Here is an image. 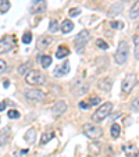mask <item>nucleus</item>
<instances>
[{"mask_svg": "<svg viewBox=\"0 0 139 157\" xmlns=\"http://www.w3.org/2000/svg\"><path fill=\"white\" fill-rule=\"evenodd\" d=\"M15 46V39L11 35H6L0 40V53H7Z\"/></svg>", "mask_w": 139, "mask_h": 157, "instance_id": "6", "label": "nucleus"}, {"mask_svg": "<svg viewBox=\"0 0 139 157\" xmlns=\"http://www.w3.org/2000/svg\"><path fill=\"white\" fill-rule=\"evenodd\" d=\"M110 27L114 28V29H122V28H124V22H120V21H111V22H110Z\"/></svg>", "mask_w": 139, "mask_h": 157, "instance_id": "27", "label": "nucleus"}, {"mask_svg": "<svg viewBox=\"0 0 139 157\" xmlns=\"http://www.w3.org/2000/svg\"><path fill=\"white\" fill-rule=\"evenodd\" d=\"M96 46H98L99 49H103V50H106V49L109 48V44H107L103 39H98V40H96Z\"/></svg>", "mask_w": 139, "mask_h": 157, "instance_id": "30", "label": "nucleus"}, {"mask_svg": "<svg viewBox=\"0 0 139 157\" xmlns=\"http://www.w3.org/2000/svg\"><path fill=\"white\" fill-rule=\"evenodd\" d=\"M35 138H36V131L33 129V128H31V129L27 131V133H25L24 139L27 140L28 143H33V142H35Z\"/></svg>", "mask_w": 139, "mask_h": 157, "instance_id": "16", "label": "nucleus"}, {"mask_svg": "<svg viewBox=\"0 0 139 157\" xmlns=\"http://www.w3.org/2000/svg\"><path fill=\"white\" fill-rule=\"evenodd\" d=\"M9 133H10V128L6 127L0 131V146H4L6 142L9 140Z\"/></svg>", "mask_w": 139, "mask_h": 157, "instance_id": "14", "label": "nucleus"}, {"mask_svg": "<svg viewBox=\"0 0 139 157\" xmlns=\"http://www.w3.org/2000/svg\"><path fill=\"white\" fill-rule=\"evenodd\" d=\"M7 116H9V118H11V120H17V118H20V113H18L17 110H9V113H7Z\"/></svg>", "mask_w": 139, "mask_h": 157, "instance_id": "28", "label": "nucleus"}, {"mask_svg": "<svg viewBox=\"0 0 139 157\" xmlns=\"http://www.w3.org/2000/svg\"><path fill=\"white\" fill-rule=\"evenodd\" d=\"M68 54H70V49H68L67 46L61 44V46L57 48V50H56V57L57 59H64V57H67Z\"/></svg>", "mask_w": 139, "mask_h": 157, "instance_id": "13", "label": "nucleus"}, {"mask_svg": "<svg viewBox=\"0 0 139 157\" xmlns=\"http://www.w3.org/2000/svg\"><path fill=\"white\" fill-rule=\"evenodd\" d=\"M3 85H4V88H7V86L10 85V83H9V81H4V83H3Z\"/></svg>", "mask_w": 139, "mask_h": 157, "instance_id": "39", "label": "nucleus"}, {"mask_svg": "<svg viewBox=\"0 0 139 157\" xmlns=\"http://www.w3.org/2000/svg\"><path fill=\"white\" fill-rule=\"evenodd\" d=\"M128 54H129V48H128L127 42H120L117 52H115V63L117 64H125L128 60Z\"/></svg>", "mask_w": 139, "mask_h": 157, "instance_id": "2", "label": "nucleus"}, {"mask_svg": "<svg viewBox=\"0 0 139 157\" xmlns=\"http://www.w3.org/2000/svg\"><path fill=\"white\" fill-rule=\"evenodd\" d=\"M6 68H7L6 61H3V60H0V72H3Z\"/></svg>", "mask_w": 139, "mask_h": 157, "instance_id": "35", "label": "nucleus"}, {"mask_svg": "<svg viewBox=\"0 0 139 157\" xmlns=\"http://www.w3.org/2000/svg\"><path fill=\"white\" fill-rule=\"evenodd\" d=\"M131 107H132L135 111H139V96L132 101V103H131Z\"/></svg>", "mask_w": 139, "mask_h": 157, "instance_id": "33", "label": "nucleus"}, {"mask_svg": "<svg viewBox=\"0 0 139 157\" xmlns=\"http://www.w3.org/2000/svg\"><path fill=\"white\" fill-rule=\"evenodd\" d=\"M136 85V77L135 74H128L127 77L124 78L122 81V85H121V90L124 93H129L131 90L133 89V86Z\"/></svg>", "mask_w": 139, "mask_h": 157, "instance_id": "7", "label": "nucleus"}, {"mask_svg": "<svg viewBox=\"0 0 139 157\" xmlns=\"http://www.w3.org/2000/svg\"><path fill=\"white\" fill-rule=\"evenodd\" d=\"M54 138V133L53 132H49V133H44V135H42V139H41V145H46V143L49 142L50 139H53Z\"/></svg>", "mask_w": 139, "mask_h": 157, "instance_id": "22", "label": "nucleus"}, {"mask_svg": "<svg viewBox=\"0 0 139 157\" xmlns=\"http://www.w3.org/2000/svg\"><path fill=\"white\" fill-rule=\"evenodd\" d=\"M6 157H9V156H6Z\"/></svg>", "mask_w": 139, "mask_h": 157, "instance_id": "42", "label": "nucleus"}, {"mask_svg": "<svg viewBox=\"0 0 139 157\" xmlns=\"http://www.w3.org/2000/svg\"><path fill=\"white\" fill-rule=\"evenodd\" d=\"M72 29H74V22H72V21H70V20H64V21H63V24H61L63 33L71 32Z\"/></svg>", "mask_w": 139, "mask_h": 157, "instance_id": "15", "label": "nucleus"}, {"mask_svg": "<svg viewBox=\"0 0 139 157\" xmlns=\"http://www.w3.org/2000/svg\"><path fill=\"white\" fill-rule=\"evenodd\" d=\"M89 89V85L88 83H82V85L78 88V90H75V93H78V95H83V93H86V90Z\"/></svg>", "mask_w": 139, "mask_h": 157, "instance_id": "29", "label": "nucleus"}, {"mask_svg": "<svg viewBox=\"0 0 139 157\" xmlns=\"http://www.w3.org/2000/svg\"><path fill=\"white\" fill-rule=\"evenodd\" d=\"M25 98L29 101H43L46 99V95L39 89H29L25 92Z\"/></svg>", "mask_w": 139, "mask_h": 157, "instance_id": "8", "label": "nucleus"}, {"mask_svg": "<svg viewBox=\"0 0 139 157\" xmlns=\"http://www.w3.org/2000/svg\"><path fill=\"white\" fill-rule=\"evenodd\" d=\"M79 13H81L79 9H71L70 11H68V15H70V17H77Z\"/></svg>", "mask_w": 139, "mask_h": 157, "instance_id": "34", "label": "nucleus"}, {"mask_svg": "<svg viewBox=\"0 0 139 157\" xmlns=\"http://www.w3.org/2000/svg\"><path fill=\"white\" fill-rule=\"evenodd\" d=\"M65 111H67V103H65L64 100L56 101V104L52 107V113H53L54 116H61Z\"/></svg>", "mask_w": 139, "mask_h": 157, "instance_id": "9", "label": "nucleus"}, {"mask_svg": "<svg viewBox=\"0 0 139 157\" xmlns=\"http://www.w3.org/2000/svg\"><path fill=\"white\" fill-rule=\"evenodd\" d=\"M88 157H92V156H88Z\"/></svg>", "mask_w": 139, "mask_h": 157, "instance_id": "41", "label": "nucleus"}, {"mask_svg": "<svg viewBox=\"0 0 139 157\" xmlns=\"http://www.w3.org/2000/svg\"><path fill=\"white\" fill-rule=\"evenodd\" d=\"M6 109V101H0V111H3Z\"/></svg>", "mask_w": 139, "mask_h": 157, "instance_id": "38", "label": "nucleus"}, {"mask_svg": "<svg viewBox=\"0 0 139 157\" xmlns=\"http://www.w3.org/2000/svg\"><path fill=\"white\" fill-rule=\"evenodd\" d=\"M98 146H99L98 143H93V145H92V150L95 151V153H99V151H100V149H99Z\"/></svg>", "mask_w": 139, "mask_h": 157, "instance_id": "37", "label": "nucleus"}, {"mask_svg": "<svg viewBox=\"0 0 139 157\" xmlns=\"http://www.w3.org/2000/svg\"><path fill=\"white\" fill-rule=\"evenodd\" d=\"M88 40H89V33L88 31H81L79 35L75 38V49H77V52H83V49H85V46L88 44Z\"/></svg>", "mask_w": 139, "mask_h": 157, "instance_id": "5", "label": "nucleus"}, {"mask_svg": "<svg viewBox=\"0 0 139 157\" xmlns=\"http://www.w3.org/2000/svg\"><path fill=\"white\" fill-rule=\"evenodd\" d=\"M99 88H102L103 90L109 92V89L111 88V81H110L109 78H104V79H102L100 82H99Z\"/></svg>", "mask_w": 139, "mask_h": 157, "instance_id": "18", "label": "nucleus"}, {"mask_svg": "<svg viewBox=\"0 0 139 157\" xmlns=\"http://www.w3.org/2000/svg\"><path fill=\"white\" fill-rule=\"evenodd\" d=\"M10 9L9 0H0V13H7Z\"/></svg>", "mask_w": 139, "mask_h": 157, "instance_id": "23", "label": "nucleus"}, {"mask_svg": "<svg viewBox=\"0 0 139 157\" xmlns=\"http://www.w3.org/2000/svg\"><path fill=\"white\" fill-rule=\"evenodd\" d=\"M133 43H135V59L139 60V35L133 38Z\"/></svg>", "mask_w": 139, "mask_h": 157, "instance_id": "26", "label": "nucleus"}, {"mask_svg": "<svg viewBox=\"0 0 139 157\" xmlns=\"http://www.w3.org/2000/svg\"><path fill=\"white\" fill-rule=\"evenodd\" d=\"M138 31H139V25H138Z\"/></svg>", "mask_w": 139, "mask_h": 157, "instance_id": "40", "label": "nucleus"}, {"mask_svg": "<svg viewBox=\"0 0 139 157\" xmlns=\"http://www.w3.org/2000/svg\"><path fill=\"white\" fill-rule=\"evenodd\" d=\"M68 72H70V63L65 61V63H63L61 65L56 67L53 74L56 75V77H61V75H65V74H68Z\"/></svg>", "mask_w": 139, "mask_h": 157, "instance_id": "12", "label": "nucleus"}, {"mask_svg": "<svg viewBox=\"0 0 139 157\" xmlns=\"http://www.w3.org/2000/svg\"><path fill=\"white\" fill-rule=\"evenodd\" d=\"M79 107H81V109H89V107H91V104H89V103H85V101H81V103H79Z\"/></svg>", "mask_w": 139, "mask_h": 157, "instance_id": "36", "label": "nucleus"}, {"mask_svg": "<svg viewBox=\"0 0 139 157\" xmlns=\"http://www.w3.org/2000/svg\"><path fill=\"white\" fill-rule=\"evenodd\" d=\"M50 42H52V39L49 38V36H41V38L38 39V48H39V49L48 48Z\"/></svg>", "mask_w": 139, "mask_h": 157, "instance_id": "17", "label": "nucleus"}, {"mask_svg": "<svg viewBox=\"0 0 139 157\" xmlns=\"http://www.w3.org/2000/svg\"><path fill=\"white\" fill-rule=\"evenodd\" d=\"M121 149H122V151H124V154L127 157H136L138 153H139L138 147H136L135 145H124Z\"/></svg>", "mask_w": 139, "mask_h": 157, "instance_id": "11", "label": "nucleus"}, {"mask_svg": "<svg viewBox=\"0 0 139 157\" xmlns=\"http://www.w3.org/2000/svg\"><path fill=\"white\" fill-rule=\"evenodd\" d=\"M111 110H113V103H111V101H106V103H103V104H102V106L95 111V114L92 116V120H93L95 122L103 121L104 118H107V117L110 116Z\"/></svg>", "mask_w": 139, "mask_h": 157, "instance_id": "1", "label": "nucleus"}, {"mask_svg": "<svg viewBox=\"0 0 139 157\" xmlns=\"http://www.w3.org/2000/svg\"><path fill=\"white\" fill-rule=\"evenodd\" d=\"M41 64H42V67H43V68H48V67H50V64H52V57H49V56H42V57H41Z\"/></svg>", "mask_w": 139, "mask_h": 157, "instance_id": "21", "label": "nucleus"}, {"mask_svg": "<svg viewBox=\"0 0 139 157\" xmlns=\"http://www.w3.org/2000/svg\"><path fill=\"white\" fill-rule=\"evenodd\" d=\"M31 10H32V13H35V14H41V13H43L44 10H46V2H44V0H33Z\"/></svg>", "mask_w": 139, "mask_h": 157, "instance_id": "10", "label": "nucleus"}, {"mask_svg": "<svg viewBox=\"0 0 139 157\" xmlns=\"http://www.w3.org/2000/svg\"><path fill=\"white\" fill-rule=\"evenodd\" d=\"M31 40H32V35H31V32H25L24 35H22V42H24L25 44L31 43Z\"/></svg>", "mask_w": 139, "mask_h": 157, "instance_id": "31", "label": "nucleus"}, {"mask_svg": "<svg viewBox=\"0 0 139 157\" xmlns=\"http://www.w3.org/2000/svg\"><path fill=\"white\" fill-rule=\"evenodd\" d=\"M49 31L50 32H57L59 31V22H57V20H52L50 21V25H49Z\"/></svg>", "mask_w": 139, "mask_h": 157, "instance_id": "24", "label": "nucleus"}, {"mask_svg": "<svg viewBox=\"0 0 139 157\" xmlns=\"http://www.w3.org/2000/svg\"><path fill=\"white\" fill-rule=\"evenodd\" d=\"M25 82H27L28 85H33V86L43 85V83L46 82V78H44V75L42 74L41 71H38V70H31V71L25 75Z\"/></svg>", "mask_w": 139, "mask_h": 157, "instance_id": "3", "label": "nucleus"}, {"mask_svg": "<svg viewBox=\"0 0 139 157\" xmlns=\"http://www.w3.org/2000/svg\"><path fill=\"white\" fill-rule=\"evenodd\" d=\"M120 131H121V128H120V125H118V124H113V125H111L110 133H111V136L114 138V139H117V138H118Z\"/></svg>", "mask_w": 139, "mask_h": 157, "instance_id": "19", "label": "nucleus"}, {"mask_svg": "<svg viewBox=\"0 0 139 157\" xmlns=\"http://www.w3.org/2000/svg\"><path fill=\"white\" fill-rule=\"evenodd\" d=\"M99 103H100V99H99L98 96H93V98L89 99V104H91V106H96V104H99Z\"/></svg>", "mask_w": 139, "mask_h": 157, "instance_id": "32", "label": "nucleus"}, {"mask_svg": "<svg viewBox=\"0 0 139 157\" xmlns=\"http://www.w3.org/2000/svg\"><path fill=\"white\" fill-rule=\"evenodd\" d=\"M129 17L131 18H138L139 17V0L132 6V9H131V13H129Z\"/></svg>", "mask_w": 139, "mask_h": 157, "instance_id": "20", "label": "nucleus"}, {"mask_svg": "<svg viewBox=\"0 0 139 157\" xmlns=\"http://www.w3.org/2000/svg\"><path fill=\"white\" fill-rule=\"evenodd\" d=\"M82 131L86 136L91 138V139H99L102 136V133H103L102 128L95 124H85L82 127Z\"/></svg>", "mask_w": 139, "mask_h": 157, "instance_id": "4", "label": "nucleus"}, {"mask_svg": "<svg viewBox=\"0 0 139 157\" xmlns=\"http://www.w3.org/2000/svg\"><path fill=\"white\" fill-rule=\"evenodd\" d=\"M28 67H31V63H25V64L20 65V68H18V74L20 75H25L28 71Z\"/></svg>", "mask_w": 139, "mask_h": 157, "instance_id": "25", "label": "nucleus"}]
</instances>
